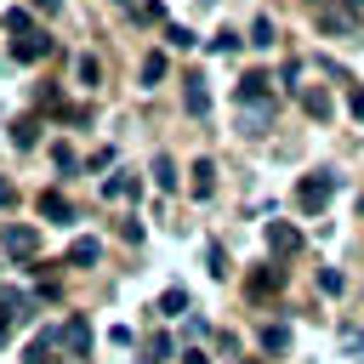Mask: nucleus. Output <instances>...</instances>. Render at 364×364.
Wrapping results in <instances>:
<instances>
[{
    "label": "nucleus",
    "mask_w": 364,
    "mask_h": 364,
    "mask_svg": "<svg viewBox=\"0 0 364 364\" xmlns=\"http://www.w3.org/2000/svg\"><path fill=\"white\" fill-rule=\"evenodd\" d=\"M347 108H353V114L364 119V85H353V97H347Z\"/></svg>",
    "instance_id": "7c9ffc66"
},
{
    "label": "nucleus",
    "mask_w": 364,
    "mask_h": 364,
    "mask_svg": "<svg viewBox=\"0 0 364 364\" xmlns=\"http://www.w3.org/2000/svg\"><path fill=\"white\" fill-rule=\"evenodd\" d=\"M182 307H188V290H182V284H171V290L159 296V313H182Z\"/></svg>",
    "instance_id": "412c9836"
},
{
    "label": "nucleus",
    "mask_w": 364,
    "mask_h": 364,
    "mask_svg": "<svg viewBox=\"0 0 364 364\" xmlns=\"http://www.w3.org/2000/svg\"><path fill=\"white\" fill-rule=\"evenodd\" d=\"M11 142H17V148H34V142H40V119H17V125H11Z\"/></svg>",
    "instance_id": "f3484780"
},
{
    "label": "nucleus",
    "mask_w": 364,
    "mask_h": 364,
    "mask_svg": "<svg viewBox=\"0 0 364 364\" xmlns=\"http://www.w3.org/2000/svg\"><path fill=\"white\" fill-rule=\"evenodd\" d=\"M11 199H17V188H11L6 176H0V205H11Z\"/></svg>",
    "instance_id": "2f4dec72"
},
{
    "label": "nucleus",
    "mask_w": 364,
    "mask_h": 364,
    "mask_svg": "<svg viewBox=\"0 0 364 364\" xmlns=\"http://www.w3.org/2000/svg\"><path fill=\"white\" fill-rule=\"evenodd\" d=\"M301 114H307V119H318V125H324V119H330V114H336V97H330V91H324V85H301Z\"/></svg>",
    "instance_id": "423d86ee"
},
{
    "label": "nucleus",
    "mask_w": 364,
    "mask_h": 364,
    "mask_svg": "<svg viewBox=\"0 0 364 364\" xmlns=\"http://www.w3.org/2000/svg\"><path fill=\"white\" fill-rule=\"evenodd\" d=\"M165 358H171V336H148V341H142V358H136V364H165Z\"/></svg>",
    "instance_id": "4468645a"
},
{
    "label": "nucleus",
    "mask_w": 364,
    "mask_h": 364,
    "mask_svg": "<svg viewBox=\"0 0 364 364\" xmlns=\"http://www.w3.org/2000/svg\"><path fill=\"white\" fill-rule=\"evenodd\" d=\"M165 40H171V46H182V51H188V46H193V34H188V28H182V23H171V28H165Z\"/></svg>",
    "instance_id": "a878e982"
},
{
    "label": "nucleus",
    "mask_w": 364,
    "mask_h": 364,
    "mask_svg": "<svg viewBox=\"0 0 364 364\" xmlns=\"http://www.w3.org/2000/svg\"><path fill=\"white\" fill-rule=\"evenodd\" d=\"M131 193H136V176H131V171H114V176L102 182V199H131Z\"/></svg>",
    "instance_id": "ddd939ff"
},
{
    "label": "nucleus",
    "mask_w": 364,
    "mask_h": 364,
    "mask_svg": "<svg viewBox=\"0 0 364 364\" xmlns=\"http://www.w3.org/2000/svg\"><path fill=\"white\" fill-rule=\"evenodd\" d=\"M182 108H188L193 119H205V114H210V91H205V74H188V80H182Z\"/></svg>",
    "instance_id": "39448f33"
},
{
    "label": "nucleus",
    "mask_w": 364,
    "mask_h": 364,
    "mask_svg": "<svg viewBox=\"0 0 364 364\" xmlns=\"http://www.w3.org/2000/svg\"><path fill=\"white\" fill-rule=\"evenodd\" d=\"M267 250H273V256H296V250H301V233H296L290 222H267Z\"/></svg>",
    "instance_id": "6e6552de"
},
{
    "label": "nucleus",
    "mask_w": 364,
    "mask_h": 364,
    "mask_svg": "<svg viewBox=\"0 0 364 364\" xmlns=\"http://www.w3.org/2000/svg\"><path fill=\"white\" fill-rule=\"evenodd\" d=\"M40 216H46V222H74V205H68L57 188H46V193H40Z\"/></svg>",
    "instance_id": "9b49d317"
},
{
    "label": "nucleus",
    "mask_w": 364,
    "mask_h": 364,
    "mask_svg": "<svg viewBox=\"0 0 364 364\" xmlns=\"http://www.w3.org/2000/svg\"><path fill=\"white\" fill-rule=\"evenodd\" d=\"M28 6H34V11H46V17H51V11H57V6H63V0H28Z\"/></svg>",
    "instance_id": "473e14b6"
},
{
    "label": "nucleus",
    "mask_w": 364,
    "mask_h": 364,
    "mask_svg": "<svg viewBox=\"0 0 364 364\" xmlns=\"http://www.w3.org/2000/svg\"><path fill=\"white\" fill-rule=\"evenodd\" d=\"M11 57H17V63H40V57H51V34L28 23L23 34H11Z\"/></svg>",
    "instance_id": "f03ea898"
},
{
    "label": "nucleus",
    "mask_w": 364,
    "mask_h": 364,
    "mask_svg": "<svg viewBox=\"0 0 364 364\" xmlns=\"http://www.w3.org/2000/svg\"><path fill=\"white\" fill-rule=\"evenodd\" d=\"M159 80H165V57L148 51V57H142V85H159Z\"/></svg>",
    "instance_id": "6ab92c4d"
},
{
    "label": "nucleus",
    "mask_w": 364,
    "mask_h": 364,
    "mask_svg": "<svg viewBox=\"0 0 364 364\" xmlns=\"http://www.w3.org/2000/svg\"><path fill=\"white\" fill-rule=\"evenodd\" d=\"M210 51H222V57H228V51H239V34H233V28H222V34L210 40Z\"/></svg>",
    "instance_id": "393cba45"
},
{
    "label": "nucleus",
    "mask_w": 364,
    "mask_h": 364,
    "mask_svg": "<svg viewBox=\"0 0 364 364\" xmlns=\"http://www.w3.org/2000/svg\"><path fill=\"white\" fill-rule=\"evenodd\" d=\"M279 284H284V267H279V262H267V267H256V273L245 279V290H250V301H267V296H273Z\"/></svg>",
    "instance_id": "20e7f679"
},
{
    "label": "nucleus",
    "mask_w": 364,
    "mask_h": 364,
    "mask_svg": "<svg viewBox=\"0 0 364 364\" xmlns=\"http://www.w3.org/2000/svg\"><path fill=\"white\" fill-rule=\"evenodd\" d=\"M318 28H324V34H353L358 17H353L341 0H324V6H318Z\"/></svg>",
    "instance_id": "7ed1b4c3"
},
{
    "label": "nucleus",
    "mask_w": 364,
    "mask_h": 364,
    "mask_svg": "<svg viewBox=\"0 0 364 364\" xmlns=\"http://www.w3.org/2000/svg\"><path fill=\"white\" fill-rule=\"evenodd\" d=\"M51 154H57V165H63V171H74V165H80V159H74V148H68V142H57V148H51Z\"/></svg>",
    "instance_id": "c756f323"
},
{
    "label": "nucleus",
    "mask_w": 364,
    "mask_h": 364,
    "mask_svg": "<svg viewBox=\"0 0 364 364\" xmlns=\"http://www.w3.org/2000/svg\"><path fill=\"white\" fill-rule=\"evenodd\" d=\"M154 182H159L165 193L176 188V165H171V154H154Z\"/></svg>",
    "instance_id": "a211bd4d"
},
{
    "label": "nucleus",
    "mask_w": 364,
    "mask_h": 364,
    "mask_svg": "<svg viewBox=\"0 0 364 364\" xmlns=\"http://www.w3.org/2000/svg\"><path fill=\"white\" fill-rule=\"evenodd\" d=\"M205 262H210V273H216V279L228 273V256H222V245H210V250H205Z\"/></svg>",
    "instance_id": "cd10ccee"
},
{
    "label": "nucleus",
    "mask_w": 364,
    "mask_h": 364,
    "mask_svg": "<svg viewBox=\"0 0 364 364\" xmlns=\"http://www.w3.org/2000/svg\"><path fill=\"white\" fill-rule=\"evenodd\" d=\"M239 364H262V358H239Z\"/></svg>",
    "instance_id": "c9c22d12"
},
{
    "label": "nucleus",
    "mask_w": 364,
    "mask_h": 364,
    "mask_svg": "<svg viewBox=\"0 0 364 364\" xmlns=\"http://www.w3.org/2000/svg\"><path fill=\"white\" fill-rule=\"evenodd\" d=\"M330 193H336V176H330V171H313V176H301V182H296V205H301L307 216H313V210H324V205H330Z\"/></svg>",
    "instance_id": "f257e3e1"
},
{
    "label": "nucleus",
    "mask_w": 364,
    "mask_h": 364,
    "mask_svg": "<svg viewBox=\"0 0 364 364\" xmlns=\"http://www.w3.org/2000/svg\"><path fill=\"white\" fill-rule=\"evenodd\" d=\"M6 28L23 34V28H28V6H11V11H6Z\"/></svg>",
    "instance_id": "b1692460"
},
{
    "label": "nucleus",
    "mask_w": 364,
    "mask_h": 364,
    "mask_svg": "<svg viewBox=\"0 0 364 364\" xmlns=\"http://www.w3.org/2000/svg\"><path fill=\"white\" fill-rule=\"evenodd\" d=\"M250 46H273V17H267V11L250 23Z\"/></svg>",
    "instance_id": "aec40b11"
},
{
    "label": "nucleus",
    "mask_w": 364,
    "mask_h": 364,
    "mask_svg": "<svg viewBox=\"0 0 364 364\" xmlns=\"http://www.w3.org/2000/svg\"><path fill=\"white\" fill-rule=\"evenodd\" d=\"M358 216H364V199H358Z\"/></svg>",
    "instance_id": "e433bc0d"
},
{
    "label": "nucleus",
    "mask_w": 364,
    "mask_h": 364,
    "mask_svg": "<svg viewBox=\"0 0 364 364\" xmlns=\"http://www.w3.org/2000/svg\"><path fill=\"white\" fill-rule=\"evenodd\" d=\"M318 290H324V296H341V290H347V279H341L336 267H324V273H318Z\"/></svg>",
    "instance_id": "5701e85b"
},
{
    "label": "nucleus",
    "mask_w": 364,
    "mask_h": 364,
    "mask_svg": "<svg viewBox=\"0 0 364 364\" xmlns=\"http://www.w3.org/2000/svg\"><path fill=\"white\" fill-rule=\"evenodd\" d=\"M136 17H142V23H159L165 11H159V0H142V6H136Z\"/></svg>",
    "instance_id": "c85d7f7f"
},
{
    "label": "nucleus",
    "mask_w": 364,
    "mask_h": 364,
    "mask_svg": "<svg viewBox=\"0 0 364 364\" xmlns=\"http://www.w3.org/2000/svg\"><path fill=\"white\" fill-rule=\"evenodd\" d=\"M23 364H51V336H40V341H28V353H23Z\"/></svg>",
    "instance_id": "4be33fe9"
},
{
    "label": "nucleus",
    "mask_w": 364,
    "mask_h": 364,
    "mask_svg": "<svg viewBox=\"0 0 364 364\" xmlns=\"http://www.w3.org/2000/svg\"><path fill=\"white\" fill-rule=\"evenodd\" d=\"M341 6H347V11H353V17H358V11H364V0H341Z\"/></svg>",
    "instance_id": "72a5a7b5"
},
{
    "label": "nucleus",
    "mask_w": 364,
    "mask_h": 364,
    "mask_svg": "<svg viewBox=\"0 0 364 364\" xmlns=\"http://www.w3.org/2000/svg\"><path fill=\"white\" fill-rule=\"evenodd\" d=\"M6 336H11V324H6V318H0V347H6Z\"/></svg>",
    "instance_id": "f704fd0d"
},
{
    "label": "nucleus",
    "mask_w": 364,
    "mask_h": 364,
    "mask_svg": "<svg viewBox=\"0 0 364 364\" xmlns=\"http://www.w3.org/2000/svg\"><path fill=\"white\" fill-rule=\"evenodd\" d=\"M119 6H131V0H119Z\"/></svg>",
    "instance_id": "4c0bfd02"
},
{
    "label": "nucleus",
    "mask_w": 364,
    "mask_h": 364,
    "mask_svg": "<svg viewBox=\"0 0 364 364\" xmlns=\"http://www.w3.org/2000/svg\"><path fill=\"white\" fill-rule=\"evenodd\" d=\"M239 102H245V108L273 102V80H267V74H245V80H239Z\"/></svg>",
    "instance_id": "0eeeda50"
},
{
    "label": "nucleus",
    "mask_w": 364,
    "mask_h": 364,
    "mask_svg": "<svg viewBox=\"0 0 364 364\" xmlns=\"http://www.w3.org/2000/svg\"><path fill=\"white\" fill-rule=\"evenodd\" d=\"M80 80H85V85H97V80H102V68H97V57H80Z\"/></svg>",
    "instance_id": "bb28decb"
},
{
    "label": "nucleus",
    "mask_w": 364,
    "mask_h": 364,
    "mask_svg": "<svg viewBox=\"0 0 364 364\" xmlns=\"http://www.w3.org/2000/svg\"><path fill=\"white\" fill-rule=\"evenodd\" d=\"M188 176H193V182H188V188H193V199H210V193H216V165H210V159H193V171H188Z\"/></svg>",
    "instance_id": "9d476101"
},
{
    "label": "nucleus",
    "mask_w": 364,
    "mask_h": 364,
    "mask_svg": "<svg viewBox=\"0 0 364 364\" xmlns=\"http://www.w3.org/2000/svg\"><path fill=\"white\" fill-rule=\"evenodd\" d=\"M262 347L267 353H284L290 347V324H262Z\"/></svg>",
    "instance_id": "dca6fc26"
},
{
    "label": "nucleus",
    "mask_w": 364,
    "mask_h": 364,
    "mask_svg": "<svg viewBox=\"0 0 364 364\" xmlns=\"http://www.w3.org/2000/svg\"><path fill=\"white\" fill-rule=\"evenodd\" d=\"M6 250H11V256H34V250H40V233H34V228H6Z\"/></svg>",
    "instance_id": "f8f14e48"
},
{
    "label": "nucleus",
    "mask_w": 364,
    "mask_h": 364,
    "mask_svg": "<svg viewBox=\"0 0 364 364\" xmlns=\"http://www.w3.org/2000/svg\"><path fill=\"white\" fill-rule=\"evenodd\" d=\"M97 256H102V250H97V239H74V245H68V262H74V267H91Z\"/></svg>",
    "instance_id": "2eb2a0df"
},
{
    "label": "nucleus",
    "mask_w": 364,
    "mask_h": 364,
    "mask_svg": "<svg viewBox=\"0 0 364 364\" xmlns=\"http://www.w3.org/2000/svg\"><path fill=\"white\" fill-rule=\"evenodd\" d=\"M57 341H63V347H68L74 358H85V347H91V324H85V318L74 313V318H68V324L57 330Z\"/></svg>",
    "instance_id": "1a4fd4ad"
}]
</instances>
